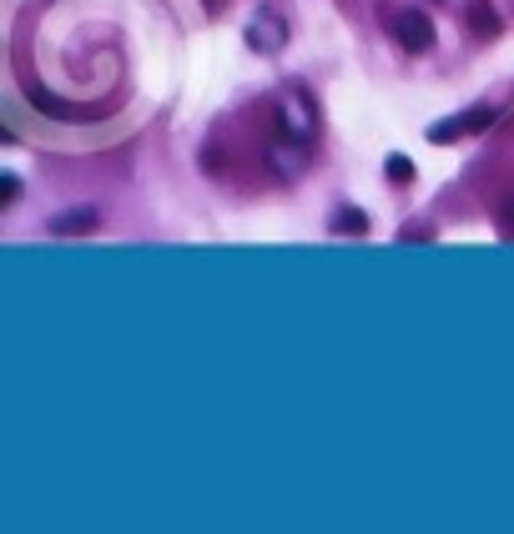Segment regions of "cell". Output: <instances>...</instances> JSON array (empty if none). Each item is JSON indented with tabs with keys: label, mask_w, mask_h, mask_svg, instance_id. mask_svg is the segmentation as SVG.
I'll list each match as a JSON object with an SVG mask.
<instances>
[{
	"label": "cell",
	"mask_w": 514,
	"mask_h": 534,
	"mask_svg": "<svg viewBox=\"0 0 514 534\" xmlns=\"http://www.w3.org/2000/svg\"><path fill=\"white\" fill-rule=\"evenodd\" d=\"M277 131H283V136H293V142H313L317 106L307 101L303 86H287L283 96H277Z\"/></svg>",
	"instance_id": "6da1fadb"
},
{
	"label": "cell",
	"mask_w": 514,
	"mask_h": 534,
	"mask_svg": "<svg viewBox=\"0 0 514 534\" xmlns=\"http://www.w3.org/2000/svg\"><path fill=\"white\" fill-rule=\"evenodd\" d=\"M494 116H499L494 106H469V111H459V116H448V121H434L424 136H428L434 146H444V142H459V136H469V131L494 126Z\"/></svg>",
	"instance_id": "7a4b0ae2"
},
{
	"label": "cell",
	"mask_w": 514,
	"mask_h": 534,
	"mask_svg": "<svg viewBox=\"0 0 514 534\" xmlns=\"http://www.w3.org/2000/svg\"><path fill=\"white\" fill-rule=\"evenodd\" d=\"M247 45H252L257 55H277V51L287 45V21L273 11V5H263V11L247 21Z\"/></svg>",
	"instance_id": "3957f363"
},
{
	"label": "cell",
	"mask_w": 514,
	"mask_h": 534,
	"mask_svg": "<svg viewBox=\"0 0 514 534\" xmlns=\"http://www.w3.org/2000/svg\"><path fill=\"white\" fill-rule=\"evenodd\" d=\"M388 31H394V41L404 45L408 55H424L428 45H434V25H428V15H418V11H398L394 21H388Z\"/></svg>",
	"instance_id": "277c9868"
},
{
	"label": "cell",
	"mask_w": 514,
	"mask_h": 534,
	"mask_svg": "<svg viewBox=\"0 0 514 534\" xmlns=\"http://www.w3.org/2000/svg\"><path fill=\"white\" fill-rule=\"evenodd\" d=\"M267 166H273V176H283V182H297V176L307 172V142H293V136L273 142L267 146Z\"/></svg>",
	"instance_id": "5b68a950"
},
{
	"label": "cell",
	"mask_w": 514,
	"mask_h": 534,
	"mask_svg": "<svg viewBox=\"0 0 514 534\" xmlns=\"http://www.w3.org/2000/svg\"><path fill=\"white\" fill-rule=\"evenodd\" d=\"M96 207H71L61 212V217H51V232L55 237H76V232H96Z\"/></svg>",
	"instance_id": "8992f818"
},
{
	"label": "cell",
	"mask_w": 514,
	"mask_h": 534,
	"mask_svg": "<svg viewBox=\"0 0 514 534\" xmlns=\"http://www.w3.org/2000/svg\"><path fill=\"white\" fill-rule=\"evenodd\" d=\"M25 96L35 101V106L45 111V116H66V121H81V116H91V111H81V106H66V101H55L51 91H41V86H31Z\"/></svg>",
	"instance_id": "52a82bcc"
},
{
	"label": "cell",
	"mask_w": 514,
	"mask_h": 534,
	"mask_svg": "<svg viewBox=\"0 0 514 534\" xmlns=\"http://www.w3.org/2000/svg\"><path fill=\"white\" fill-rule=\"evenodd\" d=\"M333 232H343V237H363V232H368V212L338 207V212H333Z\"/></svg>",
	"instance_id": "ba28073f"
},
{
	"label": "cell",
	"mask_w": 514,
	"mask_h": 534,
	"mask_svg": "<svg viewBox=\"0 0 514 534\" xmlns=\"http://www.w3.org/2000/svg\"><path fill=\"white\" fill-rule=\"evenodd\" d=\"M383 172H388V182H398V186H404V182H414V162H408L404 152H394V156H388V162H383Z\"/></svg>",
	"instance_id": "9c48e42d"
},
{
	"label": "cell",
	"mask_w": 514,
	"mask_h": 534,
	"mask_svg": "<svg viewBox=\"0 0 514 534\" xmlns=\"http://www.w3.org/2000/svg\"><path fill=\"white\" fill-rule=\"evenodd\" d=\"M469 25H474L479 35H499V15H494L489 5H474V11H469Z\"/></svg>",
	"instance_id": "30bf717a"
},
{
	"label": "cell",
	"mask_w": 514,
	"mask_h": 534,
	"mask_svg": "<svg viewBox=\"0 0 514 534\" xmlns=\"http://www.w3.org/2000/svg\"><path fill=\"white\" fill-rule=\"evenodd\" d=\"M15 196H21V176H15V172H0V207H11Z\"/></svg>",
	"instance_id": "8fae6325"
},
{
	"label": "cell",
	"mask_w": 514,
	"mask_h": 534,
	"mask_svg": "<svg viewBox=\"0 0 514 534\" xmlns=\"http://www.w3.org/2000/svg\"><path fill=\"white\" fill-rule=\"evenodd\" d=\"M499 232H504V237H514V196L499 207Z\"/></svg>",
	"instance_id": "7c38bea8"
},
{
	"label": "cell",
	"mask_w": 514,
	"mask_h": 534,
	"mask_svg": "<svg viewBox=\"0 0 514 534\" xmlns=\"http://www.w3.org/2000/svg\"><path fill=\"white\" fill-rule=\"evenodd\" d=\"M11 142H15V131L5 126V121H0V146H11Z\"/></svg>",
	"instance_id": "4fadbf2b"
},
{
	"label": "cell",
	"mask_w": 514,
	"mask_h": 534,
	"mask_svg": "<svg viewBox=\"0 0 514 534\" xmlns=\"http://www.w3.org/2000/svg\"><path fill=\"white\" fill-rule=\"evenodd\" d=\"M207 5H222V0H207Z\"/></svg>",
	"instance_id": "5bb4252c"
}]
</instances>
